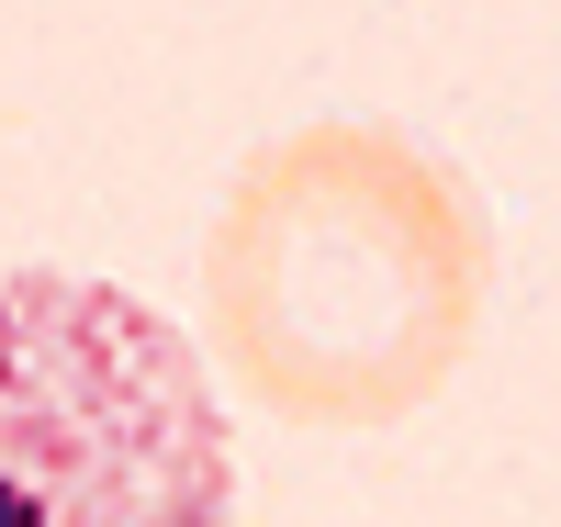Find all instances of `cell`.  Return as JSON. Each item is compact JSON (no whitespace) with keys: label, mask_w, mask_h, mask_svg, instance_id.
Returning a JSON list of instances; mask_svg holds the SVG:
<instances>
[{"label":"cell","mask_w":561,"mask_h":527,"mask_svg":"<svg viewBox=\"0 0 561 527\" xmlns=\"http://www.w3.org/2000/svg\"><path fill=\"white\" fill-rule=\"evenodd\" d=\"M483 214L393 124H304L259 147L203 236V337L293 426H404L483 325Z\"/></svg>","instance_id":"obj_1"},{"label":"cell","mask_w":561,"mask_h":527,"mask_svg":"<svg viewBox=\"0 0 561 527\" xmlns=\"http://www.w3.org/2000/svg\"><path fill=\"white\" fill-rule=\"evenodd\" d=\"M0 527H237L203 348L102 270H0Z\"/></svg>","instance_id":"obj_2"}]
</instances>
